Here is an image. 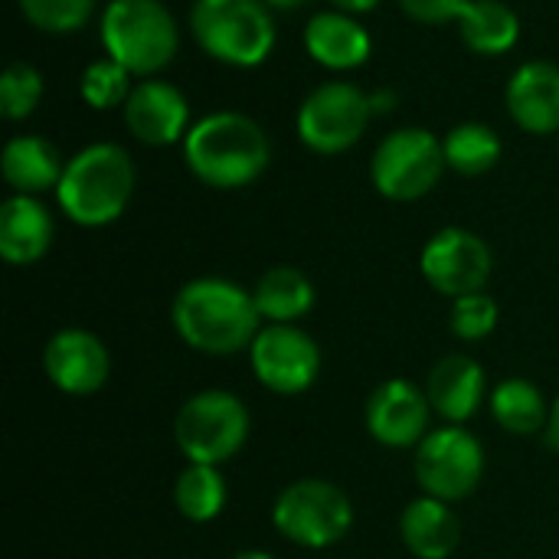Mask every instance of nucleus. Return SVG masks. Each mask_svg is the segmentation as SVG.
I'll use <instances>...</instances> for the list:
<instances>
[{"mask_svg":"<svg viewBox=\"0 0 559 559\" xmlns=\"http://www.w3.org/2000/svg\"><path fill=\"white\" fill-rule=\"evenodd\" d=\"M170 324L190 350L229 357L249 350V344L262 331V314L255 308L252 292L229 278L203 275L187 282L174 295Z\"/></svg>","mask_w":559,"mask_h":559,"instance_id":"f257e3e1","label":"nucleus"},{"mask_svg":"<svg viewBox=\"0 0 559 559\" xmlns=\"http://www.w3.org/2000/svg\"><path fill=\"white\" fill-rule=\"evenodd\" d=\"M272 160L265 128L246 111H210L183 138L187 170L213 190H242L255 183Z\"/></svg>","mask_w":559,"mask_h":559,"instance_id":"f03ea898","label":"nucleus"},{"mask_svg":"<svg viewBox=\"0 0 559 559\" xmlns=\"http://www.w3.org/2000/svg\"><path fill=\"white\" fill-rule=\"evenodd\" d=\"M134 183L138 167L131 154L115 141H95L66 160L56 203L75 226L102 229L128 210Z\"/></svg>","mask_w":559,"mask_h":559,"instance_id":"7ed1b4c3","label":"nucleus"},{"mask_svg":"<svg viewBox=\"0 0 559 559\" xmlns=\"http://www.w3.org/2000/svg\"><path fill=\"white\" fill-rule=\"evenodd\" d=\"M275 10L265 0H193L190 36L193 43L229 69L262 66L278 39Z\"/></svg>","mask_w":559,"mask_h":559,"instance_id":"20e7f679","label":"nucleus"},{"mask_svg":"<svg viewBox=\"0 0 559 559\" xmlns=\"http://www.w3.org/2000/svg\"><path fill=\"white\" fill-rule=\"evenodd\" d=\"M105 56L138 79L164 72L180 49V23L160 0H108L98 20Z\"/></svg>","mask_w":559,"mask_h":559,"instance_id":"39448f33","label":"nucleus"},{"mask_svg":"<svg viewBox=\"0 0 559 559\" xmlns=\"http://www.w3.org/2000/svg\"><path fill=\"white\" fill-rule=\"evenodd\" d=\"M252 416L246 403L229 390L193 393L174 419V442L193 465H226L249 439Z\"/></svg>","mask_w":559,"mask_h":559,"instance_id":"423d86ee","label":"nucleus"},{"mask_svg":"<svg viewBox=\"0 0 559 559\" xmlns=\"http://www.w3.org/2000/svg\"><path fill=\"white\" fill-rule=\"evenodd\" d=\"M272 527L295 547L328 550L350 534L354 504L334 481L298 478L275 498Z\"/></svg>","mask_w":559,"mask_h":559,"instance_id":"0eeeda50","label":"nucleus"},{"mask_svg":"<svg viewBox=\"0 0 559 559\" xmlns=\"http://www.w3.org/2000/svg\"><path fill=\"white\" fill-rule=\"evenodd\" d=\"M445 147L442 138L429 128H396L390 131L373 157H370V180L380 197L393 203H413L436 190L445 174Z\"/></svg>","mask_w":559,"mask_h":559,"instance_id":"6e6552de","label":"nucleus"},{"mask_svg":"<svg viewBox=\"0 0 559 559\" xmlns=\"http://www.w3.org/2000/svg\"><path fill=\"white\" fill-rule=\"evenodd\" d=\"M370 118H373L370 92H364L354 82L331 79L305 95V102L298 105L295 128L308 151L334 157L360 144Z\"/></svg>","mask_w":559,"mask_h":559,"instance_id":"1a4fd4ad","label":"nucleus"},{"mask_svg":"<svg viewBox=\"0 0 559 559\" xmlns=\"http://www.w3.org/2000/svg\"><path fill=\"white\" fill-rule=\"evenodd\" d=\"M413 468L423 495L459 504L472 498L485 478V449L465 426L442 423L416 445Z\"/></svg>","mask_w":559,"mask_h":559,"instance_id":"9d476101","label":"nucleus"},{"mask_svg":"<svg viewBox=\"0 0 559 559\" xmlns=\"http://www.w3.org/2000/svg\"><path fill=\"white\" fill-rule=\"evenodd\" d=\"M419 272L432 292L455 301L462 295H475L488 288L495 272V255L478 233L465 226H445L423 246Z\"/></svg>","mask_w":559,"mask_h":559,"instance_id":"9b49d317","label":"nucleus"},{"mask_svg":"<svg viewBox=\"0 0 559 559\" xmlns=\"http://www.w3.org/2000/svg\"><path fill=\"white\" fill-rule=\"evenodd\" d=\"M249 367L265 390L298 396L311 390L321 373V347L298 324H262L249 344Z\"/></svg>","mask_w":559,"mask_h":559,"instance_id":"f8f14e48","label":"nucleus"},{"mask_svg":"<svg viewBox=\"0 0 559 559\" xmlns=\"http://www.w3.org/2000/svg\"><path fill=\"white\" fill-rule=\"evenodd\" d=\"M121 115L128 134L144 147H170L177 141L183 144L187 131L193 128L187 95L174 82L157 75L134 82Z\"/></svg>","mask_w":559,"mask_h":559,"instance_id":"ddd939ff","label":"nucleus"},{"mask_svg":"<svg viewBox=\"0 0 559 559\" xmlns=\"http://www.w3.org/2000/svg\"><path fill=\"white\" fill-rule=\"evenodd\" d=\"M364 419L367 432L386 449H416L432 432V406L426 390L403 377H393L370 393Z\"/></svg>","mask_w":559,"mask_h":559,"instance_id":"4468645a","label":"nucleus"},{"mask_svg":"<svg viewBox=\"0 0 559 559\" xmlns=\"http://www.w3.org/2000/svg\"><path fill=\"white\" fill-rule=\"evenodd\" d=\"M43 373L69 396H92L108 383L111 357L98 334L85 328H62L43 347Z\"/></svg>","mask_w":559,"mask_h":559,"instance_id":"2eb2a0df","label":"nucleus"},{"mask_svg":"<svg viewBox=\"0 0 559 559\" xmlns=\"http://www.w3.org/2000/svg\"><path fill=\"white\" fill-rule=\"evenodd\" d=\"M511 121L527 134H559V66L531 59L514 69L504 88Z\"/></svg>","mask_w":559,"mask_h":559,"instance_id":"dca6fc26","label":"nucleus"},{"mask_svg":"<svg viewBox=\"0 0 559 559\" xmlns=\"http://www.w3.org/2000/svg\"><path fill=\"white\" fill-rule=\"evenodd\" d=\"M426 396L442 423L465 426L491 396L485 367L468 354H445L426 377Z\"/></svg>","mask_w":559,"mask_h":559,"instance_id":"f3484780","label":"nucleus"},{"mask_svg":"<svg viewBox=\"0 0 559 559\" xmlns=\"http://www.w3.org/2000/svg\"><path fill=\"white\" fill-rule=\"evenodd\" d=\"M305 52L328 72H354L370 59L373 39L354 13L331 7L305 23Z\"/></svg>","mask_w":559,"mask_h":559,"instance_id":"a211bd4d","label":"nucleus"},{"mask_svg":"<svg viewBox=\"0 0 559 559\" xmlns=\"http://www.w3.org/2000/svg\"><path fill=\"white\" fill-rule=\"evenodd\" d=\"M56 239V219L39 197L13 193L0 206V255L10 265L39 262Z\"/></svg>","mask_w":559,"mask_h":559,"instance_id":"6ab92c4d","label":"nucleus"},{"mask_svg":"<svg viewBox=\"0 0 559 559\" xmlns=\"http://www.w3.org/2000/svg\"><path fill=\"white\" fill-rule=\"evenodd\" d=\"M3 180L13 193L39 197L46 190L56 193L66 160L59 157V147L43 134H16L3 144L0 154Z\"/></svg>","mask_w":559,"mask_h":559,"instance_id":"aec40b11","label":"nucleus"},{"mask_svg":"<svg viewBox=\"0 0 559 559\" xmlns=\"http://www.w3.org/2000/svg\"><path fill=\"white\" fill-rule=\"evenodd\" d=\"M400 537L416 559H449L462 544V524L452 504L419 495L403 508Z\"/></svg>","mask_w":559,"mask_h":559,"instance_id":"412c9836","label":"nucleus"},{"mask_svg":"<svg viewBox=\"0 0 559 559\" xmlns=\"http://www.w3.org/2000/svg\"><path fill=\"white\" fill-rule=\"evenodd\" d=\"M255 308L262 314V321L269 324H298L301 318L311 314L314 308V282L295 269V265H275L269 272H262V278L252 288Z\"/></svg>","mask_w":559,"mask_h":559,"instance_id":"4be33fe9","label":"nucleus"},{"mask_svg":"<svg viewBox=\"0 0 559 559\" xmlns=\"http://www.w3.org/2000/svg\"><path fill=\"white\" fill-rule=\"evenodd\" d=\"M462 43L478 56H504L521 39V16L504 0H472L459 16Z\"/></svg>","mask_w":559,"mask_h":559,"instance_id":"5701e85b","label":"nucleus"},{"mask_svg":"<svg viewBox=\"0 0 559 559\" xmlns=\"http://www.w3.org/2000/svg\"><path fill=\"white\" fill-rule=\"evenodd\" d=\"M488 406H491L495 423L511 436H537L550 423V406H547L540 386L524 377L501 380L491 390Z\"/></svg>","mask_w":559,"mask_h":559,"instance_id":"b1692460","label":"nucleus"},{"mask_svg":"<svg viewBox=\"0 0 559 559\" xmlns=\"http://www.w3.org/2000/svg\"><path fill=\"white\" fill-rule=\"evenodd\" d=\"M226 501H229V488H226V478L216 465L187 462V468L174 481V508L190 524L216 521L223 514Z\"/></svg>","mask_w":559,"mask_h":559,"instance_id":"393cba45","label":"nucleus"},{"mask_svg":"<svg viewBox=\"0 0 559 559\" xmlns=\"http://www.w3.org/2000/svg\"><path fill=\"white\" fill-rule=\"evenodd\" d=\"M445 164L462 177H485L501 160V138L485 121H462L445 138Z\"/></svg>","mask_w":559,"mask_h":559,"instance_id":"a878e982","label":"nucleus"},{"mask_svg":"<svg viewBox=\"0 0 559 559\" xmlns=\"http://www.w3.org/2000/svg\"><path fill=\"white\" fill-rule=\"evenodd\" d=\"M131 79L134 75L121 62H115L111 56H102V59H95V62L85 66L82 82H79V92H82V98H85L88 108L111 111V108H124V102H128V95L134 88Z\"/></svg>","mask_w":559,"mask_h":559,"instance_id":"bb28decb","label":"nucleus"},{"mask_svg":"<svg viewBox=\"0 0 559 559\" xmlns=\"http://www.w3.org/2000/svg\"><path fill=\"white\" fill-rule=\"evenodd\" d=\"M46 95L43 72L33 62H10L0 75V111L7 121H23L29 118Z\"/></svg>","mask_w":559,"mask_h":559,"instance_id":"cd10ccee","label":"nucleus"},{"mask_svg":"<svg viewBox=\"0 0 559 559\" xmlns=\"http://www.w3.org/2000/svg\"><path fill=\"white\" fill-rule=\"evenodd\" d=\"M16 3L29 26H36L39 33L66 36L92 20L98 0H16Z\"/></svg>","mask_w":559,"mask_h":559,"instance_id":"c85d7f7f","label":"nucleus"},{"mask_svg":"<svg viewBox=\"0 0 559 559\" xmlns=\"http://www.w3.org/2000/svg\"><path fill=\"white\" fill-rule=\"evenodd\" d=\"M498 318H501V308L488 292L462 295L452 301V334L465 344L491 337L498 328Z\"/></svg>","mask_w":559,"mask_h":559,"instance_id":"c756f323","label":"nucleus"},{"mask_svg":"<svg viewBox=\"0 0 559 559\" xmlns=\"http://www.w3.org/2000/svg\"><path fill=\"white\" fill-rule=\"evenodd\" d=\"M396 3L416 23L442 26V23H459V16L465 13L472 0H396Z\"/></svg>","mask_w":559,"mask_h":559,"instance_id":"7c9ffc66","label":"nucleus"},{"mask_svg":"<svg viewBox=\"0 0 559 559\" xmlns=\"http://www.w3.org/2000/svg\"><path fill=\"white\" fill-rule=\"evenodd\" d=\"M334 10H344V13H354V16H360V13H370V10H377L380 7V0H328Z\"/></svg>","mask_w":559,"mask_h":559,"instance_id":"2f4dec72","label":"nucleus"},{"mask_svg":"<svg viewBox=\"0 0 559 559\" xmlns=\"http://www.w3.org/2000/svg\"><path fill=\"white\" fill-rule=\"evenodd\" d=\"M370 108H373V115H386V111H393V108H396V92H390V88L370 92Z\"/></svg>","mask_w":559,"mask_h":559,"instance_id":"473e14b6","label":"nucleus"},{"mask_svg":"<svg viewBox=\"0 0 559 559\" xmlns=\"http://www.w3.org/2000/svg\"><path fill=\"white\" fill-rule=\"evenodd\" d=\"M544 436H547V445L559 455V396L554 400V406H550V423H547Z\"/></svg>","mask_w":559,"mask_h":559,"instance_id":"72a5a7b5","label":"nucleus"},{"mask_svg":"<svg viewBox=\"0 0 559 559\" xmlns=\"http://www.w3.org/2000/svg\"><path fill=\"white\" fill-rule=\"evenodd\" d=\"M272 10H282V13H292V10H301V7H308L311 0H265Z\"/></svg>","mask_w":559,"mask_h":559,"instance_id":"f704fd0d","label":"nucleus"},{"mask_svg":"<svg viewBox=\"0 0 559 559\" xmlns=\"http://www.w3.org/2000/svg\"><path fill=\"white\" fill-rule=\"evenodd\" d=\"M233 559H275L272 554H265V550H242V554H236Z\"/></svg>","mask_w":559,"mask_h":559,"instance_id":"c9c22d12","label":"nucleus"}]
</instances>
